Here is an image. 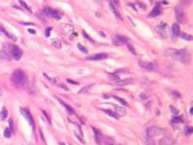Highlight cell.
<instances>
[{
	"label": "cell",
	"instance_id": "obj_1",
	"mask_svg": "<svg viewBox=\"0 0 193 145\" xmlns=\"http://www.w3.org/2000/svg\"><path fill=\"white\" fill-rule=\"evenodd\" d=\"M164 55L173 60L183 63V64H188L190 61V55L186 49L178 50L174 48H169L164 52Z\"/></svg>",
	"mask_w": 193,
	"mask_h": 145
},
{
	"label": "cell",
	"instance_id": "obj_2",
	"mask_svg": "<svg viewBox=\"0 0 193 145\" xmlns=\"http://www.w3.org/2000/svg\"><path fill=\"white\" fill-rule=\"evenodd\" d=\"M11 81L17 87L23 86L26 82V76L25 72L21 69H16L11 75Z\"/></svg>",
	"mask_w": 193,
	"mask_h": 145
},
{
	"label": "cell",
	"instance_id": "obj_3",
	"mask_svg": "<svg viewBox=\"0 0 193 145\" xmlns=\"http://www.w3.org/2000/svg\"><path fill=\"white\" fill-rule=\"evenodd\" d=\"M165 133H166V130H165V129L160 128V127H157V126H152L148 129V131H147V136H148L149 138H152L154 136L163 135Z\"/></svg>",
	"mask_w": 193,
	"mask_h": 145
},
{
	"label": "cell",
	"instance_id": "obj_4",
	"mask_svg": "<svg viewBox=\"0 0 193 145\" xmlns=\"http://www.w3.org/2000/svg\"><path fill=\"white\" fill-rule=\"evenodd\" d=\"M20 112L22 113V115L25 117V119L26 121H28V123L31 125L32 128H35V122H34V120H33V117L31 115V112H29L28 109H26V108H21L20 109Z\"/></svg>",
	"mask_w": 193,
	"mask_h": 145
},
{
	"label": "cell",
	"instance_id": "obj_5",
	"mask_svg": "<svg viewBox=\"0 0 193 145\" xmlns=\"http://www.w3.org/2000/svg\"><path fill=\"white\" fill-rule=\"evenodd\" d=\"M22 55H23V52L17 45H11V56L15 60H20Z\"/></svg>",
	"mask_w": 193,
	"mask_h": 145
},
{
	"label": "cell",
	"instance_id": "obj_6",
	"mask_svg": "<svg viewBox=\"0 0 193 145\" xmlns=\"http://www.w3.org/2000/svg\"><path fill=\"white\" fill-rule=\"evenodd\" d=\"M140 66L143 69H146L148 71H154V70L157 69V65L154 64V63L151 62H147V61H140L139 62Z\"/></svg>",
	"mask_w": 193,
	"mask_h": 145
},
{
	"label": "cell",
	"instance_id": "obj_7",
	"mask_svg": "<svg viewBox=\"0 0 193 145\" xmlns=\"http://www.w3.org/2000/svg\"><path fill=\"white\" fill-rule=\"evenodd\" d=\"M1 57L3 59L9 60L11 57V45H5L1 49Z\"/></svg>",
	"mask_w": 193,
	"mask_h": 145
},
{
	"label": "cell",
	"instance_id": "obj_8",
	"mask_svg": "<svg viewBox=\"0 0 193 145\" xmlns=\"http://www.w3.org/2000/svg\"><path fill=\"white\" fill-rule=\"evenodd\" d=\"M156 31H157L158 34L160 35L162 37H166V36H167V24L161 22L160 25H158V26H156Z\"/></svg>",
	"mask_w": 193,
	"mask_h": 145
},
{
	"label": "cell",
	"instance_id": "obj_9",
	"mask_svg": "<svg viewBox=\"0 0 193 145\" xmlns=\"http://www.w3.org/2000/svg\"><path fill=\"white\" fill-rule=\"evenodd\" d=\"M175 14H176V19H177V21L179 22V23H184V21H185V16H184V13L183 11H182V9H181L179 7H177L176 8H175Z\"/></svg>",
	"mask_w": 193,
	"mask_h": 145
},
{
	"label": "cell",
	"instance_id": "obj_10",
	"mask_svg": "<svg viewBox=\"0 0 193 145\" xmlns=\"http://www.w3.org/2000/svg\"><path fill=\"white\" fill-rule=\"evenodd\" d=\"M175 143V140L171 136L166 135L163 138H161L159 141V145H173Z\"/></svg>",
	"mask_w": 193,
	"mask_h": 145
},
{
	"label": "cell",
	"instance_id": "obj_11",
	"mask_svg": "<svg viewBox=\"0 0 193 145\" xmlns=\"http://www.w3.org/2000/svg\"><path fill=\"white\" fill-rule=\"evenodd\" d=\"M44 12L46 14V16H51V17L55 19H60V16L58 15L57 11H55V10L54 9H51L50 7H45Z\"/></svg>",
	"mask_w": 193,
	"mask_h": 145
},
{
	"label": "cell",
	"instance_id": "obj_12",
	"mask_svg": "<svg viewBox=\"0 0 193 145\" xmlns=\"http://www.w3.org/2000/svg\"><path fill=\"white\" fill-rule=\"evenodd\" d=\"M108 57L107 54L105 53H101V54H98V55H93V56L87 57V60H92V61H98V60H104Z\"/></svg>",
	"mask_w": 193,
	"mask_h": 145
},
{
	"label": "cell",
	"instance_id": "obj_13",
	"mask_svg": "<svg viewBox=\"0 0 193 145\" xmlns=\"http://www.w3.org/2000/svg\"><path fill=\"white\" fill-rule=\"evenodd\" d=\"M127 42L128 41H127L126 38L122 36H116L114 39H113V41H112V43L114 44L115 45H122L123 44H126Z\"/></svg>",
	"mask_w": 193,
	"mask_h": 145
},
{
	"label": "cell",
	"instance_id": "obj_14",
	"mask_svg": "<svg viewBox=\"0 0 193 145\" xmlns=\"http://www.w3.org/2000/svg\"><path fill=\"white\" fill-rule=\"evenodd\" d=\"M160 14H161V9H160V7L159 5H156L154 7H153L152 11L149 14L148 17H155L160 16Z\"/></svg>",
	"mask_w": 193,
	"mask_h": 145
},
{
	"label": "cell",
	"instance_id": "obj_15",
	"mask_svg": "<svg viewBox=\"0 0 193 145\" xmlns=\"http://www.w3.org/2000/svg\"><path fill=\"white\" fill-rule=\"evenodd\" d=\"M171 33H172V36L177 37V36H179V34H180V29H179V26L178 24H174L171 27Z\"/></svg>",
	"mask_w": 193,
	"mask_h": 145
},
{
	"label": "cell",
	"instance_id": "obj_16",
	"mask_svg": "<svg viewBox=\"0 0 193 145\" xmlns=\"http://www.w3.org/2000/svg\"><path fill=\"white\" fill-rule=\"evenodd\" d=\"M93 132H94V137H95V141L97 144H101V141H102V134L97 129L93 127Z\"/></svg>",
	"mask_w": 193,
	"mask_h": 145
},
{
	"label": "cell",
	"instance_id": "obj_17",
	"mask_svg": "<svg viewBox=\"0 0 193 145\" xmlns=\"http://www.w3.org/2000/svg\"><path fill=\"white\" fill-rule=\"evenodd\" d=\"M115 107V112L118 116H124L126 114V110L124 109L123 107H120V106H114Z\"/></svg>",
	"mask_w": 193,
	"mask_h": 145
},
{
	"label": "cell",
	"instance_id": "obj_18",
	"mask_svg": "<svg viewBox=\"0 0 193 145\" xmlns=\"http://www.w3.org/2000/svg\"><path fill=\"white\" fill-rule=\"evenodd\" d=\"M0 31L3 32V33L5 34L6 36H7V37L9 38V39H12L13 41H16V40H17V38H16V36H13V35H11V34H10L9 32H7V30H6L5 27H3V26H1V25H0Z\"/></svg>",
	"mask_w": 193,
	"mask_h": 145
},
{
	"label": "cell",
	"instance_id": "obj_19",
	"mask_svg": "<svg viewBox=\"0 0 193 145\" xmlns=\"http://www.w3.org/2000/svg\"><path fill=\"white\" fill-rule=\"evenodd\" d=\"M77 128H78V131H75V135H76L77 138L80 140L81 142L84 143V140H83V131H82V129L80 127V125H77Z\"/></svg>",
	"mask_w": 193,
	"mask_h": 145
},
{
	"label": "cell",
	"instance_id": "obj_20",
	"mask_svg": "<svg viewBox=\"0 0 193 145\" xmlns=\"http://www.w3.org/2000/svg\"><path fill=\"white\" fill-rule=\"evenodd\" d=\"M58 101L60 102V103L62 105H64V107H65V109L67 110V112H69L70 113H72V114H74V109L71 107V106H69L68 104H66V103H64V102H63L62 100H60V99H58Z\"/></svg>",
	"mask_w": 193,
	"mask_h": 145
},
{
	"label": "cell",
	"instance_id": "obj_21",
	"mask_svg": "<svg viewBox=\"0 0 193 145\" xmlns=\"http://www.w3.org/2000/svg\"><path fill=\"white\" fill-rule=\"evenodd\" d=\"M102 111L103 112H104L106 114H108L109 116L111 117H113V118H115V119H118V115H117L115 112H113L112 111H111V110H106V109H102Z\"/></svg>",
	"mask_w": 193,
	"mask_h": 145
},
{
	"label": "cell",
	"instance_id": "obj_22",
	"mask_svg": "<svg viewBox=\"0 0 193 145\" xmlns=\"http://www.w3.org/2000/svg\"><path fill=\"white\" fill-rule=\"evenodd\" d=\"M52 45L54 47L57 48V49H60V48L62 47V44H61V41L58 40V39H54L52 41Z\"/></svg>",
	"mask_w": 193,
	"mask_h": 145
},
{
	"label": "cell",
	"instance_id": "obj_23",
	"mask_svg": "<svg viewBox=\"0 0 193 145\" xmlns=\"http://www.w3.org/2000/svg\"><path fill=\"white\" fill-rule=\"evenodd\" d=\"M11 135H12V129L10 128V127H8V128H7L5 131H4V136H5L6 138H10Z\"/></svg>",
	"mask_w": 193,
	"mask_h": 145
},
{
	"label": "cell",
	"instance_id": "obj_24",
	"mask_svg": "<svg viewBox=\"0 0 193 145\" xmlns=\"http://www.w3.org/2000/svg\"><path fill=\"white\" fill-rule=\"evenodd\" d=\"M126 45H127V48L129 49V51H130L132 55H136V50H135V48L133 47V45H131V44L128 43V42L126 43Z\"/></svg>",
	"mask_w": 193,
	"mask_h": 145
},
{
	"label": "cell",
	"instance_id": "obj_25",
	"mask_svg": "<svg viewBox=\"0 0 193 145\" xmlns=\"http://www.w3.org/2000/svg\"><path fill=\"white\" fill-rule=\"evenodd\" d=\"M182 121V117L181 116H173L171 119V122L173 123H179Z\"/></svg>",
	"mask_w": 193,
	"mask_h": 145
},
{
	"label": "cell",
	"instance_id": "obj_26",
	"mask_svg": "<svg viewBox=\"0 0 193 145\" xmlns=\"http://www.w3.org/2000/svg\"><path fill=\"white\" fill-rule=\"evenodd\" d=\"M0 116H1V119L2 120H5L7 116V110L6 108H3L1 112H0Z\"/></svg>",
	"mask_w": 193,
	"mask_h": 145
},
{
	"label": "cell",
	"instance_id": "obj_27",
	"mask_svg": "<svg viewBox=\"0 0 193 145\" xmlns=\"http://www.w3.org/2000/svg\"><path fill=\"white\" fill-rule=\"evenodd\" d=\"M19 3H20V5H21V7H24L25 9L28 10L29 12H31V8H30V7H29L27 5H26V3L25 2V1H23V0H19Z\"/></svg>",
	"mask_w": 193,
	"mask_h": 145
},
{
	"label": "cell",
	"instance_id": "obj_28",
	"mask_svg": "<svg viewBox=\"0 0 193 145\" xmlns=\"http://www.w3.org/2000/svg\"><path fill=\"white\" fill-rule=\"evenodd\" d=\"M179 36H180V37L183 38V39H186V40H191V39H192V36H189V35H187V34H184V33H180Z\"/></svg>",
	"mask_w": 193,
	"mask_h": 145
},
{
	"label": "cell",
	"instance_id": "obj_29",
	"mask_svg": "<svg viewBox=\"0 0 193 145\" xmlns=\"http://www.w3.org/2000/svg\"><path fill=\"white\" fill-rule=\"evenodd\" d=\"M111 8H112V12L114 13V15H115V16H116V17H118V18H122V17H121V16H120L119 12H118V11H117V10H116V8H115L114 5H112V4H111Z\"/></svg>",
	"mask_w": 193,
	"mask_h": 145
},
{
	"label": "cell",
	"instance_id": "obj_30",
	"mask_svg": "<svg viewBox=\"0 0 193 145\" xmlns=\"http://www.w3.org/2000/svg\"><path fill=\"white\" fill-rule=\"evenodd\" d=\"M192 131L193 129L191 128V127H186V128L184 129V133H185L186 135H189V134L192 133Z\"/></svg>",
	"mask_w": 193,
	"mask_h": 145
},
{
	"label": "cell",
	"instance_id": "obj_31",
	"mask_svg": "<svg viewBox=\"0 0 193 145\" xmlns=\"http://www.w3.org/2000/svg\"><path fill=\"white\" fill-rule=\"evenodd\" d=\"M77 46H78L79 50L81 51L82 53H84V54H86V53L88 52V51H87V49H86V48L84 47V45H82L81 44H78V45H77Z\"/></svg>",
	"mask_w": 193,
	"mask_h": 145
},
{
	"label": "cell",
	"instance_id": "obj_32",
	"mask_svg": "<svg viewBox=\"0 0 193 145\" xmlns=\"http://www.w3.org/2000/svg\"><path fill=\"white\" fill-rule=\"evenodd\" d=\"M91 87H92V85H88V86H86V87H84V88L82 89V90L80 91V92H79V93H86V92H87V91H88L89 89L91 88Z\"/></svg>",
	"mask_w": 193,
	"mask_h": 145
},
{
	"label": "cell",
	"instance_id": "obj_33",
	"mask_svg": "<svg viewBox=\"0 0 193 145\" xmlns=\"http://www.w3.org/2000/svg\"><path fill=\"white\" fill-rule=\"evenodd\" d=\"M114 98H115V99H116L117 101H119L120 102H122V104H123V105H128V103H127V102H125V101H124L123 99H122V98H120V97H117V96H115Z\"/></svg>",
	"mask_w": 193,
	"mask_h": 145
},
{
	"label": "cell",
	"instance_id": "obj_34",
	"mask_svg": "<svg viewBox=\"0 0 193 145\" xmlns=\"http://www.w3.org/2000/svg\"><path fill=\"white\" fill-rule=\"evenodd\" d=\"M51 31H52V28H51V27H47V28L45 29V36H46V37L50 36Z\"/></svg>",
	"mask_w": 193,
	"mask_h": 145
},
{
	"label": "cell",
	"instance_id": "obj_35",
	"mask_svg": "<svg viewBox=\"0 0 193 145\" xmlns=\"http://www.w3.org/2000/svg\"><path fill=\"white\" fill-rule=\"evenodd\" d=\"M42 112H43V114L45 115V119L47 120V121H48V123L49 124H51V120H50V118H49V116L47 115V113L45 112V111H42Z\"/></svg>",
	"mask_w": 193,
	"mask_h": 145
},
{
	"label": "cell",
	"instance_id": "obj_36",
	"mask_svg": "<svg viewBox=\"0 0 193 145\" xmlns=\"http://www.w3.org/2000/svg\"><path fill=\"white\" fill-rule=\"evenodd\" d=\"M66 81H67V83H71V84H74V85H78L79 84L78 82H74V81H73V80H71V79H67Z\"/></svg>",
	"mask_w": 193,
	"mask_h": 145
},
{
	"label": "cell",
	"instance_id": "obj_37",
	"mask_svg": "<svg viewBox=\"0 0 193 145\" xmlns=\"http://www.w3.org/2000/svg\"><path fill=\"white\" fill-rule=\"evenodd\" d=\"M170 111H171V112H173V113H175V114L179 113V111H178V110H177L175 107H173V106H170Z\"/></svg>",
	"mask_w": 193,
	"mask_h": 145
},
{
	"label": "cell",
	"instance_id": "obj_38",
	"mask_svg": "<svg viewBox=\"0 0 193 145\" xmlns=\"http://www.w3.org/2000/svg\"><path fill=\"white\" fill-rule=\"evenodd\" d=\"M190 1L191 0H181V2H182L183 5H188V4L190 3Z\"/></svg>",
	"mask_w": 193,
	"mask_h": 145
},
{
	"label": "cell",
	"instance_id": "obj_39",
	"mask_svg": "<svg viewBox=\"0 0 193 145\" xmlns=\"http://www.w3.org/2000/svg\"><path fill=\"white\" fill-rule=\"evenodd\" d=\"M83 35H84V37H85V38H87V39H88V40L92 41V39H91V38L89 37V36H88V35H87V34L85 33V32H83Z\"/></svg>",
	"mask_w": 193,
	"mask_h": 145
},
{
	"label": "cell",
	"instance_id": "obj_40",
	"mask_svg": "<svg viewBox=\"0 0 193 145\" xmlns=\"http://www.w3.org/2000/svg\"><path fill=\"white\" fill-rule=\"evenodd\" d=\"M112 5H118L119 4V0H112Z\"/></svg>",
	"mask_w": 193,
	"mask_h": 145
},
{
	"label": "cell",
	"instance_id": "obj_41",
	"mask_svg": "<svg viewBox=\"0 0 193 145\" xmlns=\"http://www.w3.org/2000/svg\"><path fill=\"white\" fill-rule=\"evenodd\" d=\"M60 87H61V88H63V89H64V90L68 91V88H67L65 85H64V84H60Z\"/></svg>",
	"mask_w": 193,
	"mask_h": 145
},
{
	"label": "cell",
	"instance_id": "obj_42",
	"mask_svg": "<svg viewBox=\"0 0 193 145\" xmlns=\"http://www.w3.org/2000/svg\"><path fill=\"white\" fill-rule=\"evenodd\" d=\"M147 97H148V96H145L144 93H141V94L140 95V98H141V99H146Z\"/></svg>",
	"mask_w": 193,
	"mask_h": 145
},
{
	"label": "cell",
	"instance_id": "obj_43",
	"mask_svg": "<svg viewBox=\"0 0 193 145\" xmlns=\"http://www.w3.org/2000/svg\"><path fill=\"white\" fill-rule=\"evenodd\" d=\"M28 32L31 34H36V31H35V30H32V29H28Z\"/></svg>",
	"mask_w": 193,
	"mask_h": 145
},
{
	"label": "cell",
	"instance_id": "obj_44",
	"mask_svg": "<svg viewBox=\"0 0 193 145\" xmlns=\"http://www.w3.org/2000/svg\"><path fill=\"white\" fill-rule=\"evenodd\" d=\"M190 112V114L193 113V108H192V107L190 108V112Z\"/></svg>",
	"mask_w": 193,
	"mask_h": 145
}]
</instances>
